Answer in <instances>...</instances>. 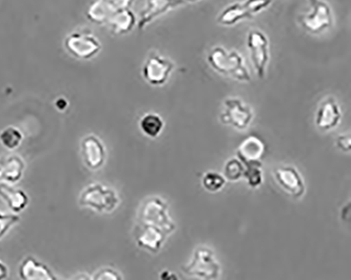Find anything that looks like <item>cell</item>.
Listing matches in <instances>:
<instances>
[{"label": "cell", "mask_w": 351, "mask_h": 280, "mask_svg": "<svg viewBox=\"0 0 351 280\" xmlns=\"http://www.w3.org/2000/svg\"><path fill=\"white\" fill-rule=\"evenodd\" d=\"M272 0H245L225 8L217 17V23L221 25H234L244 19H252L256 14L268 9Z\"/></svg>", "instance_id": "6"}, {"label": "cell", "mask_w": 351, "mask_h": 280, "mask_svg": "<svg viewBox=\"0 0 351 280\" xmlns=\"http://www.w3.org/2000/svg\"><path fill=\"white\" fill-rule=\"evenodd\" d=\"M335 146L339 150L344 153H349L351 150V136L350 134H342L338 136L335 140Z\"/></svg>", "instance_id": "28"}, {"label": "cell", "mask_w": 351, "mask_h": 280, "mask_svg": "<svg viewBox=\"0 0 351 280\" xmlns=\"http://www.w3.org/2000/svg\"><path fill=\"white\" fill-rule=\"evenodd\" d=\"M80 207L98 214H111L121 203L119 193L109 186L93 183L85 187L78 197Z\"/></svg>", "instance_id": "2"}, {"label": "cell", "mask_w": 351, "mask_h": 280, "mask_svg": "<svg viewBox=\"0 0 351 280\" xmlns=\"http://www.w3.org/2000/svg\"><path fill=\"white\" fill-rule=\"evenodd\" d=\"M19 275L21 280H60L46 264L31 255L19 264Z\"/></svg>", "instance_id": "17"}, {"label": "cell", "mask_w": 351, "mask_h": 280, "mask_svg": "<svg viewBox=\"0 0 351 280\" xmlns=\"http://www.w3.org/2000/svg\"><path fill=\"white\" fill-rule=\"evenodd\" d=\"M182 273L199 280H219L221 266L213 249L199 246L194 249L191 258L182 267Z\"/></svg>", "instance_id": "3"}, {"label": "cell", "mask_w": 351, "mask_h": 280, "mask_svg": "<svg viewBox=\"0 0 351 280\" xmlns=\"http://www.w3.org/2000/svg\"><path fill=\"white\" fill-rule=\"evenodd\" d=\"M23 134L16 127L10 125L0 132V144L7 150H16L23 144Z\"/></svg>", "instance_id": "22"}, {"label": "cell", "mask_w": 351, "mask_h": 280, "mask_svg": "<svg viewBox=\"0 0 351 280\" xmlns=\"http://www.w3.org/2000/svg\"><path fill=\"white\" fill-rule=\"evenodd\" d=\"M168 235L158 227L141 222L135 231V242L137 246L150 253H158L166 242Z\"/></svg>", "instance_id": "13"}, {"label": "cell", "mask_w": 351, "mask_h": 280, "mask_svg": "<svg viewBox=\"0 0 351 280\" xmlns=\"http://www.w3.org/2000/svg\"><path fill=\"white\" fill-rule=\"evenodd\" d=\"M227 180L223 177V174L215 171H208L204 174L202 178V186L206 191L210 193H217L221 191L226 186Z\"/></svg>", "instance_id": "24"}, {"label": "cell", "mask_w": 351, "mask_h": 280, "mask_svg": "<svg viewBox=\"0 0 351 280\" xmlns=\"http://www.w3.org/2000/svg\"><path fill=\"white\" fill-rule=\"evenodd\" d=\"M342 112L332 97L327 98L319 105L315 115V125L321 131H330L340 125Z\"/></svg>", "instance_id": "16"}, {"label": "cell", "mask_w": 351, "mask_h": 280, "mask_svg": "<svg viewBox=\"0 0 351 280\" xmlns=\"http://www.w3.org/2000/svg\"><path fill=\"white\" fill-rule=\"evenodd\" d=\"M247 185L251 189H258L264 183V172H263V164H245L244 176Z\"/></svg>", "instance_id": "23"}, {"label": "cell", "mask_w": 351, "mask_h": 280, "mask_svg": "<svg viewBox=\"0 0 351 280\" xmlns=\"http://www.w3.org/2000/svg\"><path fill=\"white\" fill-rule=\"evenodd\" d=\"M25 160L16 154L0 156V183L16 185L25 172Z\"/></svg>", "instance_id": "15"}, {"label": "cell", "mask_w": 351, "mask_h": 280, "mask_svg": "<svg viewBox=\"0 0 351 280\" xmlns=\"http://www.w3.org/2000/svg\"><path fill=\"white\" fill-rule=\"evenodd\" d=\"M247 48L250 52L251 62L256 68V75L260 79H264L270 60L268 37L261 30L249 31L247 35Z\"/></svg>", "instance_id": "7"}, {"label": "cell", "mask_w": 351, "mask_h": 280, "mask_svg": "<svg viewBox=\"0 0 351 280\" xmlns=\"http://www.w3.org/2000/svg\"><path fill=\"white\" fill-rule=\"evenodd\" d=\"M138 218L142 223L158 227L167 235L171 234L176 228L170 216L168 205L158 196H153L144 201L138 211Z\"/></svg>", "instance_id": "4"}, {"label": "cell", "mask_w": 351, "mask_h": 280, "mask_svg": "<svg viewBox=\"0 0 351 280\" xmlns=\"http://www.w3.org/2000/svg\"><path fill=\"white\" fill-rule=\"evenodd\" d=\"M21 216L15 213H5L0 211V240L11 231L12 228L19 225Z\"/></svg>", "instance_id": "26"}, {"label": "cell", "mask_w": 351, "mask_h": 280, "mask_svg": "<svg viewBox=\"0 0 351 280\" xmlns=\"http://www.w3.org/2000/svg\"><path fill=\"white\" fill-rule=\"evenodd\" d=\"M266 152V142L254 134L247 136L237 149V158L244 164L262 162Z\"/></svg>", "instance_id": "14"}, {"label": "cell", "mask_w": 351, "mask_h": 280, "mask_svg": "<svg viewBox=\"0 0 351 280\" xmlns=\"http://www.w3.org/2000/svg\"><path fill=\"white\" fill-rule=\"evenodd\" d=\"M184 1H187V3H197V1H201V0H184Z\"/></svg>", "instance_id": "32"}, {"label": "cell", "mask_w": 351, "mask_h": 280, "mask_svg": "<svg viewBox=\"0 0 351 280\" xmlns=\"http://www.w3.org/2000/svg\"><path fill=\"white\" fill-rule=\"evenodd\" d=\"M245 164L239 158H230L223 166V176L227 181L237 183L244 176Z\"/></svg>", "instance_id": "25"}, {"label": "cell", "mask_w": 351, "mask_h": 280, "mask_svg": "<svg viewBox=\"0 0 351 280\" xmlns=\"http://www.w3.org/2000/svg\"><path fill=\"white\" fill-rule=\"evenodd\" d=\"M274 178L280 189L291 195L293 199H301L305 194L306 186L303 176L297 168L292 166H278L274 170Z\"/></svg>", "instance_id": "10"}, {"label": "cell", "mask_w": 351, "mask_h": 280, "mask_svg": "<svg viewBox=\"0 0 351 280\" xmlns=\"http://www.w3.org/2000/svg\"><path fill=\"white\" fill-rule=\"evenodd\" d=\"M173 70L171 60L162 58L158 53L151 52L143 66V77L149 85L160 87L168 81Z\"/></svg>", "instance_id": "9"}, {"label": "cell", "mask_w": 351, "mask_h": 280, "mask_svg": "<svg viewBox=\"0 0 351 280\" xmlns=\"http://www.w3.org/2000/svg\"><path fill=\"white\" fill-rule=\"evenodd\" d=\"M9 274V268H8L7 264L3 260H0V280H7Z\"/></svg>", "instance_id": "30"}, {"label": "cell", "mask_w": 351, "mask_h": 280, "mask_svg": "<svg viewBox=\"0 0 351 280\" xmlns=\"http://www.w3.org/2000/svg\"><path fill=\"white\" fill-rule=\"evenodd\" d=\"M160 280H180V277L170 270H164L160 273Z\"/></svg>", "instance_id": "29"}, {"label": "cell", "mask_w": 351, "mask_h": 280, "mask_svg": "<svg viewBox=\"0 0 351 280\" xmlns=\"http://www.w3.org/2000/svg\"><path fill=\"white\" fill-rule=\"evenodd\" d=\"M136 23L134 14L130 10L115 12L111 16V25L117 34H125L130 32Z\"/></svg>", "instance_id": "20"}, {"label": "cell", "mask_w": 351, "mask_h": 280, "mask_svg": "<svg viewBox=\"0 0 351 280\" xmlns=\"http://www.w3.org/2000/svg\"><path fill=\"white\" fill-rule=\"evenodd\" d=\"M0 197L7 203L8 207L15 214L23 212L27 209L30 197L27 192L16 189L13 186L0 183Z\"/></svg>", "instance_id": "19"}, {"label": "cell", "mask_w": 351, "mask_h": 280, "mask_svg": "<svg viewBox=\"0 0 351 280\" xmlns=\"http://www.w3.org/2000/svg\"><path fill=\"white\" fill-rule=\"evenodd\" d=\"M165 123L160 115L148 113L139 121V128L143 134L149 138H158L164 130Z\"/></svg>", "instance_id": "21"}, {"label": "cell", "mask_w": 351, "mask_h": 280, "mask_svg": "<svg viewBox=\"0 0 351 280\" xmlns=\"http://www.w3.org/2000/svg\"><path fill=\"white\" fill-rule=\"evenodd\" d=\"M82 156L84 164L91 171L101 169L107 158L105 144L96 135H87L82 140Z\"/></svg>", "instance_id": "11"}, {"label": "cell", "mask_w": 351, "mask_h": 280, "mask_svg": "<svg viewBox=\"0 0 351 280\" xmlns=\"http://www.w3.org/2000/svg\"><path fill=\"white\" fill-rule=\"evenodd\" d=\"M69 52L80 60H90L101 51V44L93 35L73 33L66 38Z\"/></svg>", "instance_id": "12"}, {"label": "cell", "mask_w": 351, "mask_h": 280, "mask_svg": "<svg viewBox=\"0 0 351 280\" xmlns=\"http://www.w3.org/2000/svg\"><path fill=\"white\" fill-rule=\"evenodd\" d=\"M71 280H92V276L88 273H78L77 275L74 276Z\"/></svg>", "instance_id": "31"}, {"label": "cell", "mask_w": 351, "mask_h": 280, "mask_svg": "<svg viewBox=\"0 0 351 280\" xmlns=\"http://www.w3.org/2000/svg\"><path fill=\"white\" fill-rule=\"evenodd\" d=\"M184 0H147L146 9L141 13L138 29L142 31L145 27L162 16L170 10L176 9L180 5H184Z\"/></svg>", "instance_id": "18"}, {"label": "cell", "mask_w": 351, "mask_h": 280, "mask_svg": "<svg viewBox=\"0 0 351 280\" xmlns=\"http://www.w3.org/2000/svg\"><path fill=\"white\" fill-rule=\"evenodd\" d=\"M254 111L239 98H227L219 115L223 125H230L237 130H246L252 123Z\"/></svg>", "instance_id": "8"}, {"label": "cell", "mask_w": 351, "mask_h": 280, "mask_svg": "<svg viewBox=\"0 0 351 280\" xmlns=\"http://www.w3.org/2000/svg\"><path fill=\"white\" fill-rule=\"evenodd\" d=\"M210 66L221 75L239 81L250 82L251 75L245 64L244 58L237 51H227L223 47H215L207 56Z\"/></svg>", "instance_id": "1"}, {"label": "cell", "mask_w": 351, "mask_h": 280, "mask_svg": "<svg viewBox=\"0 0 351 280\" xmlns=\"http://www.w3.org/2000/svg\"><path fill=\"white\" fill-rule=\"evenodd\" d=\"M92 280H123V278L114 268L104 267L92 275Z\"/></svg>", "instance_id": "27"}, {"label": "cell", "mask_w": 351, "mask_h": 280, "mask_svg": "<svg viewBox=\"0 0 351 280\" xmlns=\"http://www.w3.org/2000/svg\"><path fill=\"white\" fill-rule=\"evenodd\" d=\"M299 23L309 34H321L332 25L331 8L325 0H309V11L301 15Z\"/></svg>", "instance_id": "5"}]
</instances>
